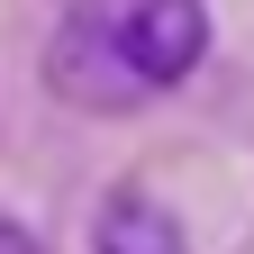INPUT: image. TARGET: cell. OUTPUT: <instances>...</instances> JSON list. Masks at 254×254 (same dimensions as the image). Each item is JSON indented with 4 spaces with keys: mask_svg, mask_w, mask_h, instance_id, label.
I'll list each match as a JSON object with an SVG mask.
<instances>
[{
    "mask_svg": "<svg viewBox=\"0 0 254 254\" xmlns=\"http://www.w3.org/2000/svg\"><path fill=\"white\" fill-rule=\"evenodd\" d=\"M0 254H46V245H37V236H27V227H18V218H0Z\"/></svg>",
    "mask_w": 254,
    "mask_h": 254,
    "instance_id": "3957f363",
    "label": "cell"
},
{
    "mask_svg": "<svg viewBox=\"0 0 254 254\" xmlns=\"http://www.w3.org/2000/svg\"><path fill=\"white\" fill-rule=\"evenodd\" d=\"M209 55V0H73L55 18L46 82L64 109L127 118L200 73Z\"/></svg>",
    "mask_w": 254,
    "mask_h": 254,
    "instance_id": "6da1fadb",
    "label": "cell"
},
{
    "mask_svg": "<svg viewBox=\"0 0 254 254\" xmlns=\"http://www.w3.org/2000/svg\"><path fill=\"white\" fill-rule=\"evenodd\" d=\"M91 254H190L182 218L154 200L145 182H118L100 209H91Z\"/></svg>",
    "mask_w": 254,
    "mask_h": 254,
    "instance_id": "7a4b0ae2",
    "label": "cell"
}]
</instances>
